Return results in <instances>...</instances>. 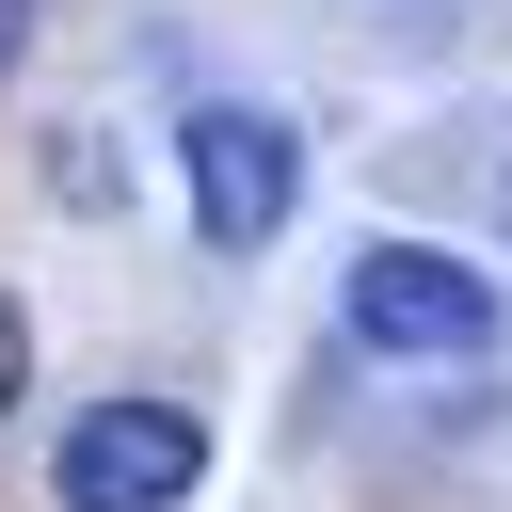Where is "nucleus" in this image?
<instances>
[{"label":"nucleus","mask_w":512,"mask_h":512,"mask_svg":"<svg viewBox=\"0 0 512 512\" xmlns=\"http://www.w3.org/2000/svg\"><path fill=\"white\" fill-rule=\"evenodd\" d=\"M496 224H512V160H496Z\"/></svg>","instance_id":"0eeeda50"},{"label":"nucleus","mask_w":512,"mask_h":512,"mask_svg":"<svg viewBox=\"0 0 512 512\" xmlns=\"http://www.w3.org/2000/svg\"><path fill=\"white\" fill-rule=\"evenodd\" d=\"M16 384H32V320H16V288H0V416H16Z\"/></svg>","instance_id":"39448f33"},{"label":"nucleus","mask_w":512,"mask_h":512,"mask_svg":"<svg viewBox=\"0 0 512 512\" xmlns=\"http://www.w3.org/2000/svg\"><path fill=\"white\" fill-rule=\"evenodd\" d=\"M336 320H352V352H384V368H480V352L512 336V288H496L480 256H448V240H368V256L336 272Z\"/></svg>","instance_id":"f257e3e1"},{"label":"nucleus","mask_w":512,"mask_h":512,"mask_svg":"<svg viewBox=\"0 0 512 512\" xmlns=\"http://www.w3.org/2000/svg\"><path fill=\"white\" fill-rule=\"evenodd\" d=\"M16 48H32V0H0V80H16Z\"/></svg>","instance_id":"423d86ee"},{"label":"nucleus","mask_w":512,"mask_h":512,"mask_svg":"<svg viewBox=\"0 0 512 512\" xmlns=\"http://www.w3.org/2000/svg\"><path fill=\"white\" fill-rule=\"evenodd\" d=\"M48 192H64V208H112V144L64 128V144H48Z\"/></svg>","instance_id":"20e7f679"},{"label":"nucleus","mask_w":512,"mask_h":512,"mask_svg":"<svg viewBox=\"0 0 512 512\" xmlns=\"http://www.w3.org/2000/svg\"><path fill=\"white\" fill-rule=\"evenodd\" d=\"M176 176H192V240L208 256H272L304 208V128L256 96H192L176 112Z\"/></svg>","instance_id":"f03ea898"},{"label":"nucleus","mask_w":512,"mask_h":512,"mask_svg":"<svg viewBox=\"0 0 512 512\" xmlns=\"http://www.w3.org/2000/svg\"><path fill=\"white\" fill-rule=\"evenodd\" d=\"M208 480V416L192 400H80L48 432V496L64 512H176Z\"/></svg>","instance_id":"7ed1b4c3"}]
</instances>
